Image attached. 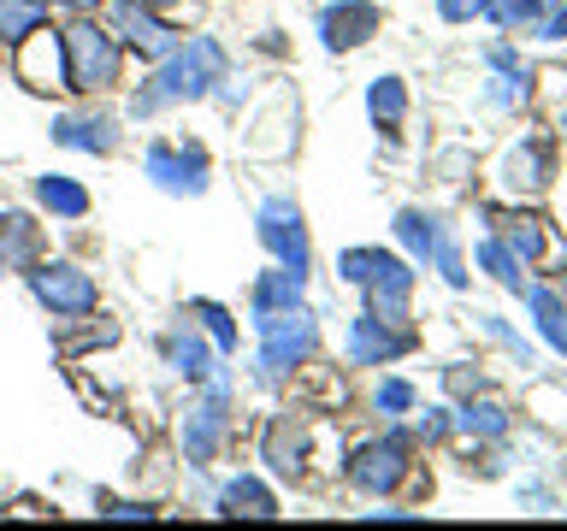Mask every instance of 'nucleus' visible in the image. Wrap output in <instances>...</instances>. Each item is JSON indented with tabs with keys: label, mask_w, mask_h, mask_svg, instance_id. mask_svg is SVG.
Here are the masks:
<instances>
[{
	"label": "nucleus",
	"mask_w": 567,
	"mask_h": 531,
	"mask_svg": "<svg viewBox=\"0 0 567 531\" xmlns=\"http://www.w3.org/2000/svg\"><path fill=\"white\" fill-rule=\"evenodd\" d=\"M0 53H7V48H0Z\"/></svg>",
	"instance_id": "obj_46"
},
{
	"label": "nucleus",
	"mask_w": 567,
	"mask_h": 531,
	"mask_svg": "<svg viewBox=\"0 0 567 531\" xmlns=\"http://www.w3.org/2000/svg\"><path fill=\"white\" fill-rule=\"evenodd\" d=\"M159 354H166V366H172L184 384H207L213 372H219V348L207 343V331L195 325L189 313L177 319V325H172L166 336H159Z\"/></svg>",
	"instance_id": "obj_14"
},
{
	"label": "nucleus",
	"mask_w": 567,
	"mask_h": 531,
	"mask_svg": "<svg viewBox=\"0 0 567 531\" xmlns=\"http://www.w3.org/2000/svg\"><path fill=\"white\" fill-rule=\"evenodd\" d=\"M491 225H503L496 237L508 242V254L520 260V266H538L544 254H549V230H544V219H532V212H485Z\"/></svg>",
	"instance_id": "obj_24"
},
{
	"label": "nucleus",
	"mask_w": 567,
	"mask_h": 531,
	"mask_svg": "<svg viewBox=\"0 0 567 531\" xmlns=\"http://www.w3.org/2000/svg\"><path fill=\"white\" fill-rule=\"evenodd\" d=\"M60 48H65V88L95 101V95H113L124 83V60L131 53L118 48V35L95 12H71V24L60 30Z\"/></svg>",
	"instance_id": "obj_2"
},
{
	"label": "nucleus",
	"mask_w": 567,
	"mask_h": 531,
	"mask_svg": "<svg viewBox=\"0 0 567 531\" xmlns=\"http://www.w3.org/2000/svg\"><path fill=\"white\" fill-rule=\"evenodd\" d=\"M255 237H260L266 254H272V266H284V272H296V278L313 272V242H308V225H301V207L290 195H266L255 207Z\"/></svg>",
	"instance_id": "obj_7"
},
{
	"label": "nucleus",
	"mask_w": 567,
	"mask_h": 531,
	"mask_svg": "<svg viewBox=\"0 0 567 531\" xmlns=\"http://www.w3.org/2000/svg\"><path fill=\"white\" fill-rule=\"evenodd\" d=\"M532 42H567V0H556V7H544V18L526 30Z\"/></svg>",
	"instance_id": "obj_37"
},
{
	"label": "nucleus",
	"mask_w": 567,
	"mask_h": 531,
	"mask_svg": "<svg viewBox=\"0 0 567 531\" xmlns=\"http://www.w3.org/2000/svg\"><path fill=\"white\" fill-rule=\"evenodd\" d=\"M520 295H526V308L538 313V336H544L556 354H567V301H561L556 290H544V283H526Z\"/></svg>",
	"instance_id": "obj_27"
},
{
	"label": "nucleus",
	"mask_w": 567,
	"mask_h": 531,
	"mask_svg": "<svg viewBox=\"0 0 567 531\" xmlns=\"http://www.w3.org/2000/svg\"><path fill=\"white\" fill-rule=\"evenodd\" d=\"M443 389H450L455 402H467V396H485V372L467 366V361H455V366H443Z\"/></svg>",
	"instance_id": "obj_36"
},
{
	"label": "nucleus",
	"mask_w": 567,
	"mask_h": 531,
	"mask_svg": "<svg viewBox=\"0 0 567 531\" xmlns=\"http://www.w3.org/2000/svg\"><path fill=\"white\" fill-rule=\"evenodd\" d=\"M142 7H154V12H172V7H189V0H142Z\"/></svg>",
	"instance_id": "obj_45"
},
{
	"label": "nucleus",
	"mask_w": 567,
	"mask_h": 531,
	"mask_svg": "<svg viewBox=\"0 0 567 531\" xmlns=\"http://www.w3.org/2000/svg\"><path fill=\"white\" fill-rule=\"evenodd\" d=\"M301 295H308V278L284 272V266H266V272L255 278V290H248V313L255 319L290 313V308H301Z\"/></svg>",
	"instance_id": "obj_21"
},
{
	"label": "nucleus",
	"mask_w": 567,
	"mask_h": 531,
	"mask_svg": "<svg viewBox=\"0 0 567 531\" xmlns=\"http://www.w3.org/2000/svg\"><path fill=\"white\" fill-rule=\"evenodd\" d=\"M437 171H443V184H461V177L473 171V154H461V148H455V154H443V159H437Z\"/></svg>",
	"instance_id": "obj_41"
},
{
	"label": "nucleus",
	"mask_w": 567,
	"mask_h": 531,
	"mask_svg": "<svg viewBox=\"0 0 567 531\" xmlns=\"http://www.w3.org/2000/svg\"><path fill=\"white\" fill-rule=\"evenodd\" d=\"M367 118L379 124L384 136H396L402 118H408V83L402 77H372L367 83Z\"/></svg>",
	"instance_id": "obj_26"
},
{
	"label": "nucleus",
	"mask_w": 567,
	"mask_h": 531,
	"mask_svg": "<svg viewBox=\"0 0 567 531\" xmlns=\"http://www.w3.org/2000/svg\"><path fill=\"white\" fill-rule=\"evenodd\" d=\"M478 331H485L491 343H503V348H508V354H514V361H520V366H532V343H526L520 331H508V325H503V319H496V313H478Z\"/></svg>",
	"instance_id": "obj_35"
},
{
	"label": "nucleus",
	"mask_w": 567,
	"mask_h": 531,
	"mask_svg": "<svg viewBox=\"0 0 567 531\" xmlns=\"http://www.w3.org/2000/svg\"><path fill=\"white\" fill-rule=\"evenodd\" d=\"M260 460H266V472H272V478H284V485H301V478H308V460H313V431H308V419H296V414L266 419V431H260Z\"/></svg>",
	"instance_id": "obj_11"
},
{
	"label": "nucleus",
	"mask_w": 567,
	"mask_h": 531,
	"mask_svg": "<svg viewBox=\"0 0 567 531\" xmlns=\"http://www.w3.org/2000/svg\"><path fill=\"white\" fill-rule=\"evenodd\" d=\"M450 431H455V425H450V407H425V414L414 419V437H420V442H443Z\"/></svg>",
	"instance_id": "obj_38"
},
{
	"label": "nucleus",
	"mask_w": 567,
	"mask_h": 531,
	"mask_svg": "<svg viewBox=\"0 0 567 531\" xmlns=\"http://www.w3.org/2000/svg\"><path fill=\"white\" fill-rule=\"evenodd\" d=\"M432 266H437V278L443 283H450V290H467V260H461V242L450 237V230H443V237H437V248H432Z\"/></svg>",
	"instance_id": "obj_34"
},
{
	"label": "nucleus",
	"mask_w": 567,
	"mask_h": 531,
	"mask_svg": "<svg viewBox=\"0 0 567 531\" xmlns=\"http://www.w3.org/2000/svg\"><path fill=\"white\" fill-rule=\"evenodd\" d=\"M48 136L60 142V148H71V154H113L118 148V118L83 106V113H60V118H53Z\"/></svg>",
	"instance_id": "obj_16"
},
{
	"label": "nucleus",
	"mask_w": 567,
	"mask_h": 531,
	"mask_svg": "<svg viewBox=\"0 0 567 531\" xmlns=\"http://www.w3.org/2000/svg\"><path fill=\"white\" fill-rule=\"evenodd\" d=\"M478 266H485V272L503 283V290H514V295L526 290V266L508 254V242H503V237H485V242H478Z\"/></svg>",
	"instance_id": "obj_30"
},
{
	"label": "nucleus",
	"mask_w": 567,
	"mask_h": 531,
	"mask_svg": "<svg viewBox=\"0 0 567 531\" xmlns=\"http://www.w3.org/2000/svg\"><path fill=\"white\" fill-rule=\"evenodd\" d=\"M379 24H384V12L372 0H331L319 12V42H326V53H354L379 35Z\"/></svg>",
	"instance_id": "obj_13"
},
{
	"label": "nucleus",
	"mask_w": 567,
	"mask_h": 531,
	"mask_svg": "<svg viewBox=\"0 0 567 531\" xmlns=\"http://www.w3.org/2000/svg\"><path fill=\"white\" fill-rule=\"evenodd\" d=\"M491 0H437V18L443 24H473V18H485Z\"/></svg>",
	"instance_id": "obj_39"
},
{
	"label": "nucleus",
	"mask_w": 567,
	"mask_h": 531,
	"mask_svg": "<svg viewBox=\"0 0 567 531\" xmlns=\"http://www.w3.org/2000/svg\"><path fill=\"white\" fill-rule=\"evenodd\" d=\"M101 24L113 30V35H118V48H124V53H136L142 65H159L177 42H184V30H172V24H166V12L142 7V0H106V7H101Z\"/></svg>",
	"instance_id": "obj_8"
},
{
	"label": "nucleus",
	"mask_w": 567,
	"mask_h": 531,
	"mask_svg": "<svg viewBox=\"0 0 567 531\" xmlns=\"http://www.w3.org/2000/svg\"><path fill=\"white\" fill-rule=\"evenodd\" d=\"M225 71H230V53H225L219 35H184V42H177L166 60L148 71V83L131 88V106H124V113H131V118H154V113H166V106L207 101L213 83H219Z\"/></svg>",
	"instance_id": "obj_1"
},
{
	"label": "nucleus",
	"mask_w": 567,
	"mask_h": 531,
	"mask_svg": "<svg viewBox=\"0 0 567 531\" xmlns=\"http://www.w3.org/2000/svg\"><path fill=\"white\" fill-rule=\"evenodd\" d=\"M35 260H42V225H35L30 212L7 207L0 212V266H7V272H24Z\"/></svg>",
	"instance_id": "obj_22"
},
{
	"label": "nucleus",
	"mask_w": 567,
	"mask_h": 531,
	"mask_svg": "<svg viewBox=\"0 0 567 531\" xmlns=\"http://www.w3.org/2000/svg\"><path fill=\"white\" fill-rule=\"evenodd\" d=\"M154 502H101V520H154Z\"/></svg>",
	"instance_id": "obj_40"
},
{
	"label": "nucleus",
	"mask_w": 567,
	"mask_h": 531,
	"mask_svg": "<svg viewBox=\"0 0 567 531\" xmlns=\"http://www.w3.org/2000/svg\"><path fill=\"white\" fill-rule=\"evenodd\" d=\"M367 308L384 313V319H402V325H414V313H408V301H414V260H396L379 248V266H372L367 278Z\"/></svg>",
	"instance_id": "obj_15"
},
{
	"label": "nucleus",
	"mask_w": 567,
	"mask_h": 531,
	"mask_svg": "<svg viewBox=\"0 0 567 531\" xmlns=\"http://www.w3.org/2000/svg\"><path fill=\"white\" fill-rule=\"evenodd\" d=\"M213 513H225V520H278V496L255 472H237L213 490Z\"/></svg>",
	"instance_id": "obj_18"
},
{
	"label": "nucleus",
	"mask_w": 567,
	"mask_h": 531,
	"mask_svg": "<svg viewBox=\"0 0 567 531\" xmlns=\"http://www.w3.org/2000/svg\"><path fill=\"white\" fill-rule=\"evenodd\" d=\"M48 7H65V12H101L106 0H48Z\"/></svg>",
	"instance_id": "obj_43"
},
{
	"label": "nucleus",
	"mask_w": 567,
	"mask_h": 531,
	"mask_svg": "<svg viewBox=\"0 0 567 531\" xmlns=\"http://www.w3.org/2000/svg\"><path fill=\"white\" fill-rule=\"evenodd\" d=\"M177 442H184L189 467H213V460H219V449L230 442V378L225 372H213V378L202 384V396L189 402Z\"/></svg>",
	"instance_id": "obj_5"
},
{
	"label": "nucleus",
	"mask_w": 567,
	"mask_h": 531,
	"mask_svg": "<svg viewBox=\"0 0 567 531\" xmlns=\"http://www.w3.org/2000/svg\"><path fill=\"white\" fill-rule=\"evenodd\" d=\"M414 402H420V389L408 384V378H379V384H372V407H379L384 419H402V414H414Z\"/></svg>",
	"instance_id": "obj_32"
},
{
	"label": "nucleus",
	"mask_w": 567,
	"mask_h": 531,
	"mask_svg": "<svg viewBox=\"0 0 567 531\" xmlns=\"http://www.w3.org/2000/svg\"><path fill=\"white\" fill-rule=\"evenodd\" d=\"M296 148V101L290 95H272V106L255 118V131H248V154L260 159H284Z\"/></svg>",
	"instance_id": "obj_20"
},
{
	"label": "nucleus",
	"mask_w": 567,
	"mask_h": 531,
	"mask_svg": "<svg viewBox=\"0 0 567 531\" xmlns=\"http://www.w3.org/2000/svg\"><path fill=\"white\" fill-rule=\"evenodd\" d=\"M184 313H189L195 325L207 331V343L219 348V361H225V354H237V319H230V308H225V301H207V295H195Z\"/></svg>",
	"instance_id": "obj_28"
},
{
	"label": "nucleus",
	"mask_w": 567,
	"mask_h": 531,
	"mask_svg": "<svg viewBox=\"0 0 567 531\" xmlns=\"http://www.w3.org/2000/svg\"><path fill=\"white\" fill-rule=\"evenodd\" d=\"M544 7H556V0H491L485 18H496L503 30H532L544 18Z\"/></svg>",
	"instance_id": "obj_33"
},
{
	"label": "nucleus",
	"mask_w": 567,
	"mask_h": 531,
	"mask_svg": "<svg viewBox=\"0 0 567 531\" xmlns=\"http://www.w3.org/2000/svg\"><path fill=\"white\" fill-rule=\"evenodd\" d=\"M367 520H414L408 508H367Z\"/></svg>",
	"instance_id": "obj_44"
},
{
	"label": "nucleus",
	"mask_w": 567,
	"mask_h": 531,
	"mask_svg": "<svg viewBox=\"0 0 567 531\" xmlns=\"http://www.w3.org/2000/svg\"><path fill=\"white\" fill-rule=\"evenodd\" d=\"M390 230H396V242H402V254H408V260H414V266H432V248H437V237H443V219H437V212L402 207Z\"/></svg>",
	"instance_id": "obj_25"
},
{
	"label": "nucleus",
	"mask_w": 567,
	"mask_h": 531,
	"mask_svg": "<svg viewBox=\"0 0 567 531\" xmlns=\"http://www.w3.org/2000/svg\"><path fill=\"white\" fill-rule=\"evenodd\" d=\"M485 101L496 106V113H520V106L532 101V77L526 71H496V77L485 83Z\"/></svg>",
	"instance_id": "obj_31"
},
{
	"label": "nucleus",
	"mask_w": 567,
	"mask_h": 531,
	"mask_svg": "<svg viewBox=\"0 0 567 531\" xmlns=\"http://www.w3.org/2000/svg\"><path fill=\"white\" fill-rule=\"evenodd\" d=\"M255 331H260V384L296 378V372L319 354V319H313L308 308L255 319Z\"/></svg>",
	"instance_id": "obj_3"
},
{
	"label": "nucleus",
	"mask_w": 567,
	"mask_h": 531,
	"mask_svg": "<svg viewBox=\"0 0 567 531\" xmlns=\"http://www.w3.org/2000/svg\"><path fill=\"white\" fill-rule=\"evenodd\" d=\"M496 184H503V195H544L549 189V142L544 136H520L503 154Z\"/></svg>",
	"instance_id": "obj_17"
},
{
	"label": "nucleus",
	"mask_w": 567,
	"mask_h": 531,
	"mask_svg": "<svg viewBox=\"0 0 567 531\" xmlns=\"http://www.w3.org/2000/svg\"><path fill=\"white\" fill-rule=\"evenodd\" d=\"M485 65H491V71H526V65H520V53H514L508 42H496V48L485 53Z\"/></svg>",
	"instance_id": "obj_42"
},
{
	"label": "nucleus",
	"mask_w": 567,
	"mask_h": 531,
	"mask_svg": "<svg viewBox=\"0 0 567 531\" xmlns=\"http://www.w3.org/2000/svg\"><path fill=\"white\" fill-rule=\"evenodd\" d=\"M450 425L461 437H478V442H503L508 437V407L503 402H491V396H467V402H455L450 407Z\"/></svg>",
	"instance_id": "obj_23"
},
{
	"label": "nucleus",
	"mask_w": 567,
	"mask_h": 531,
	"mask_svg": "<svg viewBox=\"0 0 567 531\" xmlns=\"http://www.w3.org/2000/svg\"><path fill=\"white\" fill-rule=\"evenodd\" d=\"M30 195H35V207H42L48 219H60V225H78V219H89V207H95V195H89L78 177H65V171L30 177Z\"/></svg>",
	"instance_id": "obj_19"
},
{
	"label": "nucleus",
	"mask_w": 567,
	"mask_h": 531,
	"mask_svg": "<svg viewBox=\"0 0 567 531\" xmlns=\"http://www.w3.org/2000/svg\"><path fill=\"white\" fill-rule=\"evenodd\" d=\"M414 343L420 336H414V325H402V319H384L372 308H361L349 319V366H390Z\"/></svg>",
	"instance_id": "obj_10"
},
{
	"label": "nucleus",
	"mask_w": 567,
	"mask_h": 531,
	"mask_svg": "<svg viewBox=\"0 0 567 531\" xmlns=\"http://www.w3.org/2000/svg\"><path fill=\"white\" fill-rule=\"evenodd\" d=\"M142 171L159 195H202L207 189V148L202 142H148Z\"/></svg>",
	"instance_id": "obj_9"
},
{
	"label": "nucleus",
	"mask_w": 567,
	"mask_h": 531,
	"mask_svg": "<svg viewBox=\"0 0 567 531\" xmlns=\"http://www.w3.org/2000/svg\"><path fill=\"white\" fill-rule=\"evenodd\" d=\"M24 283L53 319H89L101 308V283L78 260H35V266H24Z\"/></svg>",
	"instance_id": "obj_6"
},
{
	"label": "nucleus",
	"mask_w": 567,
	"mask_h": 531,
	"mask_svg": "<svg viewBox=\"0 0 567 531\" xmlns=\"http://www.w3.org/2000/svg\"><path fill=\"white\" fill-rule=\"evenodd\" d=\"M12 71H18V83L35 88V95H48V88H65V48H60V30L42 24V30H30L24 42H18L12 53Z\"/></svg>",
	"instance_id": "obj_12"
},
{
	"label": "nucleus",
	"mask_w": 567,
	"mask_h": 531,
	"mask_svg": "<svg viewBox=\"0 0 567 531\" xmlns=\"http://www.w3.org/2000/svg\"><path fill=\"white\" fill-rule=\"evenodd\" d=\"M343 472H349L354 490L379 502V496H390L408 472H414V437L396 431V425H390V431H379V437H361V442L349 449Z\"/></svg>",
	"instance_id": "obj_4"
},
{
	"label": "nucleus",
	"mask_w": 567,
	"mask_h": 531,
	"mask_svg": "<svg viewBox=\"0 0 567 531\" xmlns=\"http://www.w3.org/2000/svg\"><path fill=\"white\" fill-rule=\"evenodd\" d=\"M42 24H48V0H0V48H18Z\"/></svg>",
	"instance_id": "obj_29"
}]
</instances>
